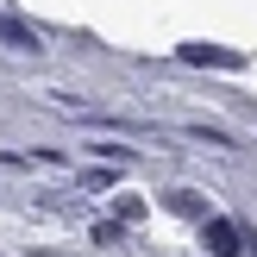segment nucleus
Listing matches in <instances>:
<instances>
[{
  "mask_svg": "<svg viewBox=\"0 0 257 257\" xmlns=\"http://www.w3.org/2000/svg\"><path fill=\"white\" fill-rule=\"evenodd\" d=\"M201 232H207L213 257H245V232H238L232 220H201Z\"/></svg>",
  "mask_w": 257,
  "mask_h": 257,
  "instance_id": "f257e3e1",
  "label": "nucleus"
},
{
  "mask_svg": "<svg viewBox=\"0 0 257 257\" xmlns=\"http://www.w3.org/2000/svg\"><path fill=\"white\" fill-rule=\"evenodd\" d=\"M188 63H213V69H245V57L238 50H220V44H182Z\"/></svg>",
  "mask_w": 257,
  "mask_h": 257,
  "instance_id": "f03ea898",
  "label": "nucleus"
},
{
  "mask_svg": "<svg viewBox=\"0 0 257 257\" xmlns=\"http://www.w3.org/2000/svg\"><path fill=\"white\" fill-rule=\"evenodd\" d=\"M170 213H182V220H207V201H201L195 188H176V195H170Z\"/></svg>",
  "mask_w": 257,
  "mask_h": 257,
  "instance_id": "7ed1b4c3",
  "label": "nucleus"
},
{
  "mask_svg": "<svg viewBox=\"0 0 257 257\" xmlns=\"http://www.w3.org/2000/svg\"><path fill=\"white\" fill-rule=\"evenodd\" d=\"M0 38H7V44H13V50H38V38H32V32H25V25H19V19H7V13H0Z\"/></svg>",
  "mask_w": 257,
  "mask_h": 257,
  "instance_id": "20e7f679",
  "label": "nucleus"
},
{
  "mask_svg": "<svg viewBox=\"0 0 257 257\" xmlns=\"http://www.w3.org/2000/svg\"><path fill=\"white\" fill-rule=\"evenodd\" d=\"M132 220H145V201H138V195H119V226H132Z\"/></svg>",
  "mask_w": 257,
  "mask_h": 257,
  "instance_id": "39448f33",
  "label": "nucleus"
}]
</instances>
